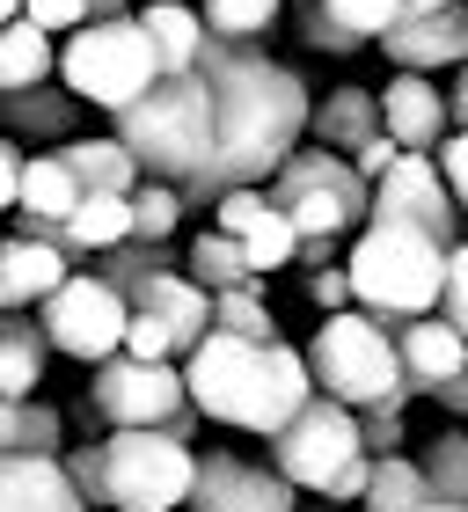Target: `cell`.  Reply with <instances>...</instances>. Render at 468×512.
<instances>
[{
	"label": "cell",
	"instance_id": "41",
	"mask_svg": "<svg viewBox=\"0 0 468 512\" xmlns=\"http://www.w3.org/2000/svg\"><path fill=\"white\" fill-rule=\"evenodd\" d=\"M205 213H213L220 227H213V235H227V242H242L249 235V220L256 213H264V191H220L213 205H205Z\"/></svg>",
	"mask_w": 468,
	"mask_h": 512
},
{
	"label": "cell",
	"instance_id": "51",
	"mask_svg": "<svg viewBox=\"0 0 468 512\" xmlns=\"http://www.w3.org/2000/svg\"><path fill=\"white\" fill-rule=\"evenodd\" d=\"M0 22H15V0H0Z\"/></svg>",
	"mask_w": 468,
	"mask_h": 512
},
{
	"label": "cell",
	"instance_id": "22",
	"mask_svg": "<svg viewBox=\"0 0 468 512\" xmlns=\"http://www.w3.org/2000/svg\"><path fill=\"white\" fill-rule=\"evenodd\" d=\"M52 154H59V169L74 176L81 198H125L132 183H139L132 154L117 147V139H66V147H52Z\"/></svg>",
	"mask_w": 468,
	"mask_h": 512
},
{
	"label": "cell",
	"instance_id": "11",
	"mask_svg": "<svg viewBox=\"0 0 468 512\" xmlns=\"http://www.w3.org/2000/svg\"><path fill=\"white\" fill-rule=\"evenodd\" d=\"M37 330L52 352L81 359V366H103L117 344H125V300H117V286H103L96 271H66L52 293L37 300Z\"/></svg>",
	"mask_w": 468,
	"mask_h": 512
},
{
	"label": "cell",
	"instance_id": "44",
	"mask_svg": "<svg viewBox=\"0 0 468 512\" xmlns=\"http://www.w3.org/2000/svg\"><path fill=\"white\" fill-rule=\"evenodd\" d=\"M15 176H22V147H15V139H0V213L15 205Z\"/></svg>",
	"mask_w": 468,
	"mask_h": 512
},
{
	"label": "cell",
	"instance_id": "42",
	"mask_svg": "<svg viewBox=\"0 0 468 512\" xmlns=\"http://www.w3.org/2000/svg\"><path fill=\"white\" fill-rule=\"evenodd\" d=\"M15 15L30 22V30H44V37L81 30V0H15Z\"/></svg>",
	"mask_w": 468,
	"mask_h": 512
},
{
	"label": "cell",
	"instance_id": "52",
	"mask_svg": "<svg viewBox=\"0 0 468 512\" xmlns=\"http://www.w3.org/2000/svg\"><path fill=\"white\" fill-rule=\"evenodd\" d=\"M0 315H8V300H0Z\"/></svg>",
	"mask_w": 468,
	"mask_h": 512
},
{
	"label": "cell",
	"instance_id": "37",
	"mask_svg": "<svg viewBox=\"0 0 468 512\" xmlns=\"http://www.w3.org/2000/svg\"><path fill=\"white\" fill-rule=\"evenodd\" d=\"M315 8L330 15L351 44H373V37H381L395 15H403V0H315Z\"/></svg>",
	"mask_w": 468,
	"mask_h": 512
},
{
	"label": "cell",
	"instance_id": "40",
	"mask_svg": "<svg viewBox=\"0 0 468 512\" xmlns=\"http://www.w3.org/2000/svg\"><path fill=\"white\" fill-rule=\"evenodd\" d=\"M425 161H432V176L447 183V198L461 205V198H468V132H447V139H439V147H432Z\"/></svg>",
	"mask_w": 468,
	"mask_h": 512
},
{
	"label": "cell",
	"instance_id": "46",
	"mask_svg": "<svg viewBox=\"0 0 468 512\" xmlns=\"http://www.w3.org/2000/svg\"><path fill=\"white\" fill-rule=\"evenodd\" d=\"M432 403H447V410L461 417V410H468V374H454V381H439V388H432Z\"/></svg>",
	"mask_w": 468,
	"mask_h": 512
},
{
	"label": "cell",
	"instance_id": "7",
	"mask_svg": "<svg viewBox=\"0 0 468 512\" xmlns=\"http://www.w3.org/2000/svg\"><path fill=\"white\" fill-rule=\"evenodd\" d=\"M52 74H59V88H66L81 110L96 103V110H110V118H117L132 96H147V81L161 74V66H154L147 30H139L132 15H110V22H81V30H66Z\"/></svg>",
	"mask_w": 468,
	"mask_h": 512
},
{
	"label": "cell",
	"instance_id": "50",
	"mask_svg": "<svg viewBox=\"0 0 468 512\" xmlns=\"http://www.w3.org/2000/svg\"><path fill=\"white\" fill-rule=\"evenodd\" d=\"M293 512H344V505H293Z\"/></svg>",
	"mask_w": 468,
	"mask_h": 512
},
{
	"label": "cell",
	"instance_id": "43",
	"mask_svg": "<svg viewBox=\"0 0 468 512\" xmlns=\"http://www.w3.org/2000/svg\"><path fill=\"white\" fill-rule=\"evenodd\" d=\"M308 300H315L322 315H344V308H351V286H344V271H337V264H322V271L308 278Z\"/></svg>",
	"mask_w": 468,
	"mask_h": 512
},
{
	"label": "cell",
	"instance_id": "26",
	"mask_svg": "<svg viewBox=\"0 0 468 512\" xmlns=\"http://www.w3.org/2000/svg\"><path fill=\"white\" fill-rule=\"evenodd\" d=\"M183 278L205 286V293H264V278L249 271V256L227 235H198L191 249H183Z\"/></svg>",
	"mask_w": 468,
	"mask_h": 512
},
{
	"label": "cell",
	"instance_id": "14",
	"mask_svg": "<svg viewBox=\"0 0 468 512\" xmlns=\"http://www.w3.org/2000/svg\"><path fill=\"white\" fill-rule=\"evenodd\" d=\"M373 44L395 59V74H439V66H461L468 59V8L447 0V8H425V15H395Z\"/></svg>",
	"mask_w": 468,
	"mask_h": 512
},
{
	"label": "cell",
	"instance_id": "27",
	"mask_svg": "<svg viewBox=\"0 0 468 512\" xmlns=\"http://www.w3.org/2000/svg\"><path fill=\"white\" fill-rule=\"evenodd\" d=\"M52 59H59V44L30 30V22H0V96H15V88H37V81H52Z\"/></svg>",
	"mask_w": 468,
	"mask_h": 512
},
{
	"label": "cell",
	"instance_id": "17",
	"mask_svg": "<svg viewBox=\"0 0 468 512\" xmlns=\"http://www.w3.org/2000/svg\"><path fill=\"white\" fill-rule=\"evenodd\" d=\"M117 300H125L132 315H154L161 330L176 337V359L191 352L205 330H213V315H205V308H213V293L191 286V278H176V271H147V278H132V286L117 293Z\"/></svg>",
	"mask_w": 468,
	"mask_h": 512
},
{
	"label": "cell",
	"instance_id": "34",
	"mask_svg": "<svg viewBox=\"0 0 468 512\" xmlns=\"http://www.w3.org/2000/svg\"><path fill=\"white\" fill-rule=\"evenodd\" d=\"M293 242H300V235H293V220L264 205V213L249 220V235L234 242V249L249 256V271H256V278H271V271H286V264H293Z\"/></svg>",
	"mask_w": 468,
	"mask_h": 512
},
{
	"label": "cell",
	"instance_id": "36",
	"mask_svg": "<svg viewBox=\"0 0 468 512\" xmlns=\"http://www.w3.org/2000/svg\"><path fill=\"white\" fill-rule=\"evenodd\" d=\"M213 330H227V337H249V344H271L278 337V322H271V308H264V293H213Z\"/></svg>",
	"mask_w": 468,
	"mask_h": 512
},
{
	"label": "cell",
	"instance_id": "29",
	"mask_svg": "<svg viewBox=\"0 0 468 512\" xmlns=\"http://www.w3.org/2000/svg\"><path fill=\"white\" fill-rule=\"evenodd\" d=\"M81 205L74 176L59 169V154H22V176H15V205L8 213H44V220H66Z\"/></svg>",
	"mask_w": 468,
	"mask_h": 512
},
{
	"label": "cell",
	"instance_id": "2",
	"mask_svg": "<svg viewBox=\"0 0 468 512\" xmlns=\"http://www.w3.org/2000/svg\"><path fill=\"white\" fill-rule=\"evenodd\" d=\"M308 366H300L293 344H249V337H227V330H205L191 352H183V403L213 425L234 432H256L271 439L286 417L308 403Z\"/></svg>",
	"mask_w": 468,
	"mask_h": 512
},
{
	"label": "cell",
	"instance_id": "47",
	"mask_svg": "<svg viewBox=\"0 0 468 512\" xmlns=\"http://www.w3.org/2000/svg\"><path fill=\"white\" fill-rule=\"evenodd\" d=\"M110 15H132V0H81V22H110Z\"/></svg>",
	"mask_w": 468,
	"mask_h": 512
},
{
	"label": "cell",
	"instance_id": "24",
	"mask_svg": "<svg viewBox=\"0 0 468 512\" xmlns=\"http://www.w3.org/2000/svg\"><path fill=\"white\" fill-rule=\"evenodd\" d=\"M66 447V417L37 395H0V454H37L52 461Z\"/></svg>",
	"mask_w": 468,
	"mask_h": 512
},
{
	"label": "cell",
	"instance_id": "49",
	"mask_svg": "<svg viewBox=\"0 0 468 512\" xmlns=\"http://www.w3.org/2000/svg\"><path fill=\"white\" fill-rule=\"evenodd\" d=\"M417 512H468V505H432V498H425V505H417Z\"/></svg>",
	"mask_w": 468,
	"mask_h": 512
},
{
	"label": "cell",
	"instance_id": "45",
	"mask_svg": "<svg viewBox=\"0 0 468 512\" xmlns=\"http://www.w3.org/2000/svg\"><path fill=\"white\" fill-rule=\"evenodd\" d=\"M293 256H300L308 271H322V264L337 256V242H330V235H300V242H293Z\"/></svg>",
	"mask_w": 468,
	"mask_h": 512
},
{
	"label": "cell",
	"instance_id": "21",
	"mask_svg": "<svg viewBox=\"0 0 468 512\" xmlns=\"http://www.w3.org/2000/svg\"><path fill=\"white\" fill-rule=\"evenodd\" d=\"M66 271H74V264H66L52 242H22V235L0 242V300H8V308H37Z\"/></svg>",
	"mask_w": 468,
	"mask_h": 512
},
{
	"label": "cell",
	"instance_id": "5",
	"mask_svg": "<svg viewBox=\"0 0 468 512\" xmlns=\"http://www.w3.org/2000/svg\"><path fill=\"white\" fill-rule=\"evenodd\" d=\"M300 366H308V388L330 395V403H344V410H373V403L410 410L403 366H395V337L373 315H359V308L322 315V330H315L308 352H300Z\"/></svg>",
	"mask_w": 468,
	"mask_h": 512
},
{
	"label": "cell",
	"instance_id": "31",
	"mask_svg": "<svg viewBox=\"0 0 468 512\" xmlns=\"http://www.w3.org/2000/svg\"><path fill=\"white\" fill-rule=\"evenodd\" d=\"M278 15H286V0H205L198 8L213 44H256V37H271Z\"/></svg>",
	"mask_w": 468,
	"mask_h": 512
},
{
	"label": "cell",
	"instance_id": "8",
	"mask_svg": "<svg viewBox=\"0 0 468 512\" xmlns=\"http://www.w3.org/2000/svg\"><path fill=\"white\" fill-rule=\"evenodd\" d=\"M264 205L293 220V235H330L344 242L351 227H366V183L351 176V161L330 147H293L264 176Z\"/></svg>",
	"mask_w": 468,
	"mask_h": 512
},
{
	"label": "cell",
	"instance_id": "1",
	"mask_svg": "<svg viewBox=\"0 0 468 512\" xmlns=\"http://www.w3.org/2000/svg\"><path fill=\"white\" fill-rule=\"evenodd\" d=\"M191 74L205 81V96H213V161L183 183V213L191 205H213L220 191H264V176L300 147V132H308V81L293 74V66H278L271 52H256V44H213L205 37V52Z\"/></svg>",
	"mask_w": 468,
	"mask_h": 512
},
{
	"label": "cell",
	"instance_id": "33",
	"mask_svg": "<svg viewBox=\"0 0 468 512\" xmlns=\"http://www.w3.org/2000/svg\"><path fill=\"white\" fill-rule=\"evenodd\" d=\"M147 271H176V242H139V235H125V242L96 249V278L117 286V293H125L132 278H147Z\"/></svg>",
	"mask_w": 468,
	"mask_h": 512
},
{
	"label": "cell",
	"instance_id": "39",
	"mask_svg": "<svg viewBox=\"0 0 468 512\" xmlns=\"http://www.w3.org/2000/svg\"><path fill=\"white\" fill-rule=\"evenodd\" d=\"M293 37L308 44V52H330V59H344V52H366V44H351V37L337 30V22L315 8V0H293Z\"/></svg>",
	"mask_w": 468,
	"mask_h": 512
},
{
	"label": "cell",
	"instance_id": "25",
	"mask_svg": "<svg viewBox=\"0 0 468 512\" xmlns=\"http://www.w3.org/2000/svg\"><path fill=\"white\" fill-rule=\"evenodd\" d=\"M44 366H52V344H44V330L30 315H0V395H37Z\"/></svg>",
	"mask_w": 468,
	"mask_h": 512
},
{
	"label": "cell",
	"instance_id": "10",
	"mask_svg": "<svg viewBox=\"0 0 468 512\" xmlns=\"http://www.w3.org/2000/svg\"><path fill=\"white\" fill-rule=\"evenodd\" d=\"M88 403H96V417L117 425V432H176V439L198 432V410L183 403L176 359H125V352H110L96 366V381H88Z\"/></svg>",
	"mask_w": 468,
	"mask_h": 512
},
{
	"label": "cell",
	"instance_id": "12",
	"mask_svg": "<svg viewBox=\"0 0 468 512\" xmlns=\"http://www.w3.org/2000/svg\"><path fill=\"white\" fill-rule=\"evenodd\" d=\"M461 205L447 198V183L432 176V161L425 154H395L381 176H373V191H366V220H395V227H417V235H432V242H461L454 235V220Z\"/></svg>",
	"mask_w": 468,
	"mask_h": 512
},
{
	"label": "cell",
	"instance_id": "19",
	"mask_svg": "<svg viewBox=\"0 0 468 512\" xmlns=\"http://www.w3.org/2000/svg\"><path fill=\"white\" fill-rule=\"evenodd\" d=\"M0 512H88L74 483L59 476V461L37 454H0Z\"/></svg>",
	"mask_w": 468,
	"mask_h": 512
},
{
	"label": "cell",
	"instance_id": "18",
	"mask_svg": "<svg viewBox=\"0 0 468 512\" xmlns=\"http://www.w3.org/2000/svg\"><path fill=\"white\" fill-rule=\"evenodd\" d=\"M81 125V103L66 96L59 81H37V88H15V96H0V139H37V147H66Z\"/></svg>",
	"mask_w": 468,
	"mask_h": 512
},
{
	"label": "cell",
	"instance_id": "13",
	"mask_svg": "<svg viewBox=\"0 0 468 512\" xmlns=\"http://www.w3.org/2000/svg\"><path fill=\"white\" fill-rule=\"evenodd\" d=\"M191 512H293V483L271 469V461H249V454H198L191 461Z\"/></svg>",
	"mask_w": 468,
	"mask_h": 512
},
{
	"label": "cell",
	"instance_id": "6",
	"mask_svg": "<svg viewBox=\"0 0 468 512\" xmlns=\"http://www.w3.org/2000/svg\"><path fill=\"white\" fill-rule=\"evenodd\" d=\"M271 469L286 476L293 491H315V498H330V505H359L373 461L359 454L351 410L330 403V395H308V403L271 432Z\"/></svg>",
	"mask_w": 468,
	"mask_h": 512
},
{
	"label": "cell",
	"instance_id": "35",
	"mask_svg": "<svg viewBox=\"0 0 468 512\" xmlns=\"http://www.w3.org/2000/svg\"><path fill=\"white\" fill-rule=\"evenodd\" d=\"M132 235L139 242H176V227H183V198L169 191V183H132Z\"/></svg>",
	"mask_w": 468,
	"mask_h": 512
},
{
	"label": "cell",
	"instance_id": "20",
	"mask_svg": "<svg viewBox=\"0 0 468 512\" xmlns=\"http://www.w3.org/2000/svg\"><path fill=\"white\" fill-rule=\"evenodd\" d=\"M132 22L147 30L161 74H191V66H198V52H205V22H198V8H183V0H147Z\"/></svg>",
	"mask_w": 468,
	"mask_h": 512
},
{
	"label": "cell",
	"instance_id": "30",
	"mask_svg": "<svg viewBox=\"0 0 468 512\" xmlns=\"http://www.w3.org/2000/svg\"><path fill=\"white\" fill-rule=\"evenodd\" d=\"M425 505V476H417L410 454H381L366 469V491H359V512H417Z\"/></svg>",
	"mask_w": 468,
	"mask_h": 512
},
{
	"label": "cell",
	"instance_id": "9",
	"mask_svg": "<svg viewBox=\"0 0 468 512\" xmlns=\"http://www.w3.org/2000/svg\"><path fill=\"white\" fill-rule=\"evenodd\" d=\"M103 483H96V505L110 512H176L191 498V439L176 432H110L103 447Z\"/></svg>",
	"mask_w": 468,
	"mask_h": 512
},
{
	"label": "cell",
	"instance_id": "48",
	"mask_svg": "<svg viewBox=\"0 0 468 512\" xmlns=\"http://www.w3.org/2000/svg\"><path fill=\"white\" fill-rule=\"evenodd\" d=\"M425 8H447V0H403V15H425Z\"/></svg>",
	"mask_w": 468,
	"mask_h": 512
},
{
	"label": "cell",
	"instance_id": "4",
	"mask_svg": "<svg viewBox=\"0 0 468 512\" xmlns=\"http://www.w3.org/2000/svg\"><path fill=\"white\" fill-rule=\"evenodd\" d=\"M447 249L454 242H432L417 227H395V220H366L359 242H351V264H344V286H351V308L373 315L381 330L410 315H432V293H439V271H447Z\"/></svg>",
	"mask_w": 468,
	"mask_h": 512
},
{
	"label": "cell",
	"instance_id": "28",
	"mask_svg": "<svg viewBox=\"0 0 468 512\" xmlns=\"http://www.w3.org/2000/svg\"><path fill=\"white\" fill-rule=\"evenodd\" d=\"M125 198H132V191H125ZM125 198H81L74 213H66V235H59L66 264H74V256H96V249H110V242L132 235V205H125Z\"/></svg>",
	"mask_w": 468,
	"mask_h": 512
},
{
	"label": "cell",
	"instance_id": "23",
	"mask_svg": "<svg viewBox=\"0 0 468 512\" xmlns=\"http://www.w3.org/2000/svg\"><path fill=\"white\" fill-rule=\"evenodd\" d=\"M308 132H315L330 154H351V147H366V139L381 132V118H373V88H359V81L330 88L322 103H308Z\"/></svg>",
	"mask_w": 468,
	"mask_h": 512
},
{
	"label": "cell",
	"instance_id": "3",
	"mask_svg": "<svg viewBox=\"0 0 468 512\" xmlns=\"http://www.w3.org/2000/svg\"><path fill=\"white\" fill-rule=\"evenodd\" d=\"M117 147L132 154L139 183H169L183 191L205 161H213V96L198 74H154L147 96L117 110Z\"/></svg>",
	"mask_w": 468,
	"mask_h": 512
},
{
	"label": "cell",
	"instance_id": "16",
	"mask_svg": "<svg viewBox=\"0 0 468 512\" xmlns=\"http://www.w3.org/2000/svg\"><path fill=\"white\" fill-rule=\"evenodd\" d=\"M388 337H395V366H403V395H432L439 381L468 374V337H454L439 315H410Z\"/></svg>",
	"mask_w": 468,
	"mask_h": 512
},
{
	"label": "cell",
	"instance_id": "38",
	"mask_svg": "<svg viewBox=\"0 0 468 512\" xmlns=\"http://www.w3.org/2000/svg\"><path fill=\"white\" fill-rule=\"evenodd\" d=\"M432 315L447 322L454 337H468V249H447V271H439V293H432Z\"/></svg>",
	"mask_w": 468,
	"mask_h": 512
},
{
	"label": "cell",
	"instance_id": "15",
	"mask_svg": "<svg viewBox=\"0 0 468 512\" xmlns=\"http://www.w3.org/2000/svg\"><path fill=\"white\" fill-rule=\"evenodd\" d=\"M373 118H381V139H395V154H432L447 139V96L432 88V74H395L381 96H373Z\"/></svg>",
	"mask_w": 468,
	"mask_h": 512
},
{
	"label": "cell",
	"instance_id": "32",
	"mask_svg": "<svg viewBox=\"0 0 468 512\" xmlns=\"http://www.w3.org/2000/svg\"><path fill=\"white\" fill-rule=\"evenodd\" d=\"M417 476H425L432 505H468V432H439L417 461Z\"/></svg>",
	"mask_w": 468,
	"mask_h": 512
}]
</instances>
